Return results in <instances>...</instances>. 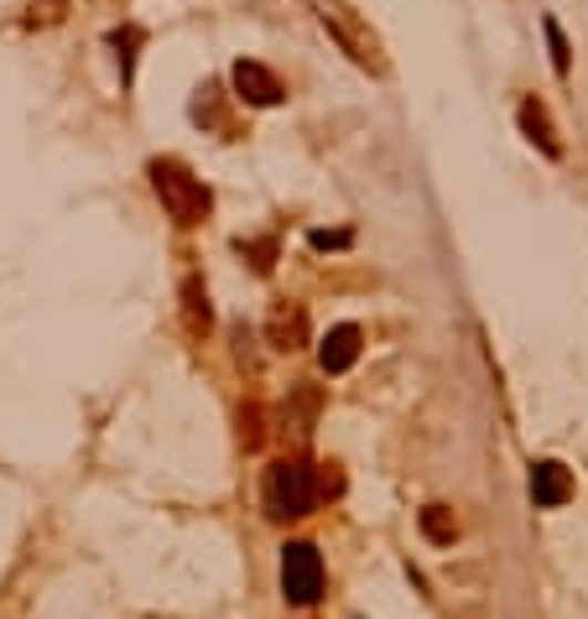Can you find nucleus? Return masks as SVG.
<instances>
[{
  "mask_svg": "<svg viewBox=\"0 0 588 619\" xmlns=\"http://www.w3.org/2000/svg\"><path fill=\"white\" fill-rule=\"evenodd\" d=\"M260 505H266V516L271 520H297L308 516L312 505H318V479H312V468L302 458H281V464L266 468V479H260Z\"/></svg>",
  "mask_w": 588,
  "mask_h": 619,
  "instance_id": "nucleus-1",
  "label": "nucleus"
},
{
  "mask_svg": "<svg viewBox=\"0 0 588 619\" xmlns=\"http://www.w3.org/2000/svg\"><path fill=\"white\" fill-rule=\"evenodd\" d=\"M422 532H427V541H453L458 526H453L448 505H427V510H422Z\"/></svg>",
  "mask_w": 588,
  "mask_h": 619,
  "instance_id": "nucleus-9",
  "label": "nucleus"
},
{
  "mask_svg": "<svg viewBox=\"0 0 588 619\" xmlns=\"http://www.w3.org/2000/svg\"><path fill=\"white\" fill-rule=\"evenodd\" d=\"M541 32H547V48H553V69H557V79H568V69H572V48H568V37H563V21H557V17H541Z\"/></svg>",
  "mask_w": 588,
  "mask_h": 619,
  "instance_id": "nucleus-8",
  "label": "nucleus"
},
{
  "mask_svg": "<svg viewBox=\"0 0 588 619\" xmlns=\"http://www.w3.org/2000/svg\"><path fill=\"white\" fill-rule=\"evenodd\" d=\"M271 339H277L281 349H297V339H302V312H292V318L277 312V318H271Z\"/></svg>",
  "mask_w": 588,
  "mask_h": 619,
  "instance_id": "nucleus-12",
  "label": "nucleus"
},
{
  "mask_svg": "<svg viewBox=\"0 0 588 619\" xmlns=\"http://www.w3.org/2000/svg\"><path fill=\"white\" fill-rule=\"evenodd\" d=\"M146 173H152V188H156V198H162V208L173 214V224L193 229V224H204V219H208V204H214V198H208L204 177H193L183 162H173V156L152 162Z\"/></svg>",
  "mask_w": 588,
  "mask_h": 619,
  "instance_id": "nucleus-2",
  "label": "nucleus"
},
{
  "mask_svg": "<svg viewBox=\"0 0 588 619\" xmlns=\"http://www.w3.org/2000/svg\"><path fill=\"white\" fill-rule=\"evenodd\" d=\"M229 79H235V89H240V100L245 104H281V84H277V73L266 69V63H256V58H240L235 69H229Z\"/></svg>",
  "mask_w": 588,
  "mask_h": 619,
  "instance_id": "nucleus-4",
  "label": "nucleus"
},
{
  "mask_svg": "<svg viewBox=\"0 0 588 619\" xmlns=\"http://www.w3.org/2000/svg\"><path fill=\"white\" fill-rule=\"evenodd\" d=\"M110 42L121 48V79L131 84V79H136V48H141V32H136V27H125V32H115Z\"/></svg>",
  "mask_w": 588,
  "mask_h": 619,
  "instance_id": "nucleus-11",
  "label": "nucleus"
},
{
  "mask_svg": "<svg viewBox=\"0 0 588 619\" xmlns=\"http://www.w3.org/2000/svg\"><path fill=\"white\" fill-rule=\"evenodd\" d=\"M281 594L297 609L318 603V594H323V557H318L312 541H287L281 547Z\"/></svg>",
  "mask_w": 588,
  "mask_h": 619,
  "instance_id": "nucleus-3",
  "label": "nucleus"
},
{
  "mask_svg": "<svg viewBox=\"0 0 588 619\" xmlns=\"http://www.w3.org/2000/svg\"><path fill=\"white\" fill-rule=\"evenodd\" d=\"M532 499H537V510H557V505H568V499H572L568 464H557V458L532 464Z\"/></svg>",
  "mask_w": 588,
  "mask_h": 619,
  "instance_id": "nucleus-5",
  "label": "nucleus"
},
{
  "mask_svg": "<svg viewBox=\"0 0 588 619\" xmlns=\"http://www.w3.org/2000/svg\"><path fill=\"white\" fill-rule=\"evenodd\" d=\"M308 245H312V250H344V245H349V229H333V235H329V229H312Z\"/></svg>",
  "mask_w": 588,
  "mask_h": 619,
  "instance_id": "nucleus-13",
  "label": "nucleus"
},
{
  "mask_svg": "<svg viewBox=\"0 0 588 619\" xmlns=\"http://www.w3.org/2000/svg\"><path fill=\"white\" fill-rule=\"evenodd\" d=\"M183 297H188V328L198 333V328H208V292L198 287V276H188L183 281Z\"/></svg>",
  "mask_w": 588,
  "mask_h": 619,
  "instance_id": "nucleus-10",
  "label": "nucleus"
},
{
  "mask_svg": "<svg viewBox=\"0 0 588 619\" xmlns=\"http://www.w3.org/2000/svg\"><path fill=\"white\" fill-rule=\"evenodd\" d=\"M516 121H520V136L532 141L541 156H563V146H557V136H553V121H547V110H541V100H520V110H516Z\"/></svg>",
  "mask_w": 588,
  "mask_h": 619,
  "instance_id": "nucleus-7",
  "label": "nucleus"
},
{
  "mask_svg": "<svg viewBox=\"0 0 588 619\" xmlns=\"http://www.w3.org/2000/svg\"><path fill=\"white\" fill-rule=\"evenodd\" d=\"M360 328L354 323H339L329 328V339L318 344V364H323V375H344V370H354V360H360Z\"/></svg>",
  "mask_w": 588,
  "mask_h": 619,
  "instance_id": "nucleus-6",
  "label": "nucleus"
}]
</instances>
